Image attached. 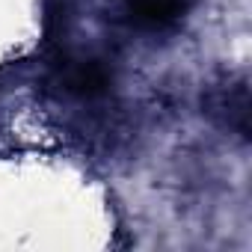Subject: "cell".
Returning <instances> with one entry per match:
<instances>
[{"instance_id": "1", "label": "cell", "mask_w": 252, "mask_h": 252, "mask_svg": "<svg viewBox=\"0 0 252 252\" xmlns=\"http://www.w3.org/2000/svg\"><path fill=\"white\" fill-rule=\"evenodd\" d=\"M134 15L137 24L143 27H166L175 24L187 9L193 6V0H125Z\"/></svg>"}, {"instance_id": "2", "label": "cell", "mask_w": 252, "mask_h": 252, "mask_svg": "<svg viewBox=\"0 0 252 252\" xmlns=\"http://www.w3.org/2000/svg\"><path fill=\"white\" fill-rule=\"evenodd\" d=\"M110 86V71L95 63V60H86V63H74L68 65L65 71V89L71 95H80V98H98L104 95Z\"/></svg>"}]
</instances>
